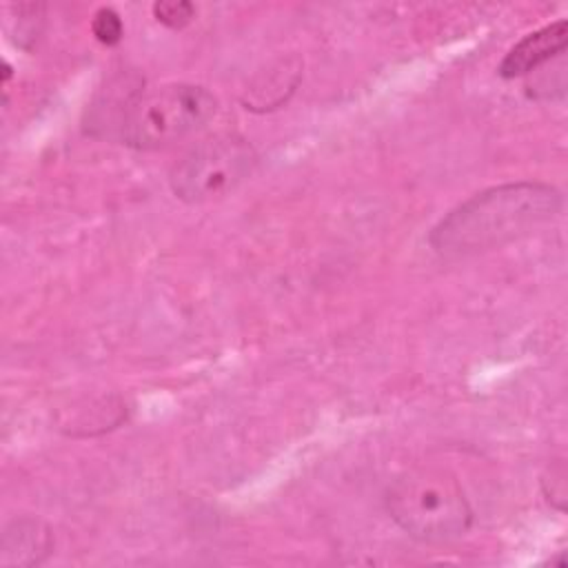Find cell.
<instances>
[{"mask_svg": "<svg viewBox=\"0 0 568 568\" xmlns=\"http://www.w3.org/2000/svg\"><path fill=\"white\" fill-rule=\"evenodd\" d=\"M561 209V193L544 182H510L486 189L430 231L428 242L444 257H462L501 246L548 222Z\"/></svg>", "mask_w": 568, "mask_h": 568, "instance_id": "1", "label": "cell"}, {"mask_svg": "<svg viewBox=\"0 0 568 568\" xmlns=\"http://www.w3.org/2000/svg\"><path fill=\"white\" fill-rule=\"evenodd\" d=\"M390 519L413 539L450 541L473 526V508L457 477L444 468H413L386 490Z\"/></svg>", "mask_w": 568, "mask_h": 568, "instance_id": "2", "label": "cell"}, {"mask_svg": "<svg viewBox=\"0 0 568 568\" xmlns=\"http://www.w3.org/2000/svg\"><path fill=\"white\" fill-rule=\"evenodd\" d=\"M217 111V100L200 84H164L135 93L120 120V138L135 149L169 146L200 126Z\"/></svg>", "mask_w": 568, "mask_h": 568, "instance_id": "3", "label": "cell"}, {"mask_svg": "<svg viewBox=\"0 0 568 568\" xmlns=\"http://www.w3.org/2000/svg\"><path fill=\"white\" fill-rule=\"evenodd\" d=\"M257 153L237 133L213 135L195 144L169 175L175 197L189 204L211 202L240 186L255 169Z\"/></svg>", "mask_w": 568, "mask_h": 568, "instance_id": "4", "label": "cell"}, {"mask_svg": "<svg viewBox=\"0 0 568 568\" xmlns=\"http://www.w3.org/2000/svg\"><path fill=\"white\" fill-rule=\"evenodd\" d=\"M566 42H568V22L566 20L546 24V27L528 33L526 38H521L506 53V58L501 60L497 71L506 80L521 78V75L535 71L537 67H541L544 62H548L550 58L559 55L566 49Z\"/></svg>", "mask_w": 568, "mask_h": 568, "instance_id": "5", "label": "cell"}, {"mask_svg": "<svg viewBox=\"0 0 568 568\" xmlns=\"http://www.w3.org/2000/svg\"><path fill=\"white\" fill-rule=\"evenodd\" d=\"M53 550L51 528L33 517L11 521L0 541V566L29 568L42 564Z\"/></svg>", "mask_w": 568, "mask_h": 568, "instance_id": "6", "label": "cell"}, {"mask_svg": "<svg viewBox=\"0 0 568 568\" xmlns=\"http://www.w3.org/2000/svg\"><path fill=\"white\" fill-rule=\"evenodd\" d=\"M153 16L169 29H182L195 18V7L184 0H162L153 4Z\"/></svg>", "mask_w": 568, "mask_h": 568, "instance_id": "7", "label": "cell"}, {"mask_svg": "<svg viewBox=\"0 0 568 568\" xmlns=\"http://www.w3.org/2000/svg\"><path fill=\"white\" fill-rule=\"evenodd\" d=\"M91 31L95 36V40H100L102 44H118L122 40V33H124V27H122V20L120 16L111 9V7H102L93 13V20H91Z\"/></svg>", "mask_w": 568, "mask_h": 568, "instance_id": "8", "label": "cell"}]
</instances>
